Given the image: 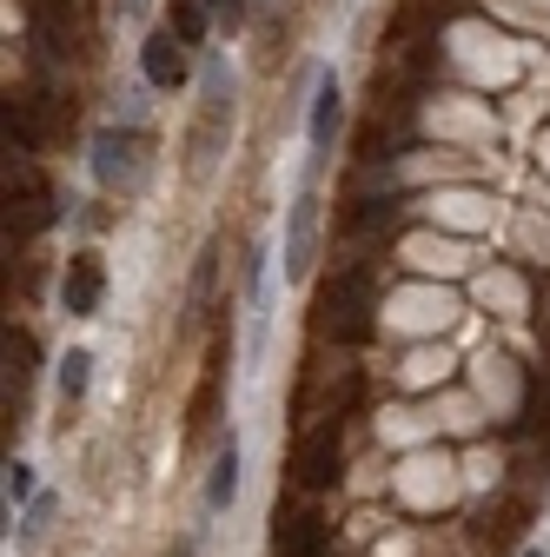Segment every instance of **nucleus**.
Returning a JSON list of instances; mask_svg holds the SVG:
<instances>
[{
    "mask_svg": "<svg viewBox=\"0 0 550 557\" xmlns=\"http://www.w3.org/2000/svg\"><path fill=\"white\" fill-rule=\"evenodd\" d=\"M338 458H346V418H318V425L292 445V484L299 492H332Z\"/></svg>",
    "mask_w": 550,
    "mask_h": 557,
    "instance_id": "obj_1",
    "label": "nucleus"
},
{
    "mask_svg": "<svg viewBox=\"0 0 550 557\" xmlns=\"http://www.w3.org/2000/svg\"><path fill=\"white\" fill-rule=\"evenodd\" d=\"M93 180L113 186V193H140V180H147V139L133 133V126H107L93 139Z\"/></svg>",
    "mask_w": 550,
    "mask_h": 557,
    "instance_id": "obj_2",
    "label": "nucleus"
},
{
    "mask_svg": "<svg viewBox=\"0 0 550 557\" xmlns=\"http://www.w3.org/2000/svg\"><path fill=\"white\" fill-rule=\"evenodd\" d=\"M226 126H233V81H226V66H205V100L192 120V173L213 166V147H220Z\"/></svg>",
    "mask_w": 550,
    "mask_h": 557,
    "instance_id": "obj_3",
    "label": "nucleus"
},
{
    "mask_svg": "<svg viewBox=\"0 0 550 557\" xmlns=\"http://www.w3.org/2000/svg\"><path fill=\"white\" fill-rule=\"evenodd\" d=\"M338 120H346V100H338V81H332V66H318L312 74V160H305V186H318V166H325V153H332V133H338Z\"/></svg>",
    "mask_w": 550,
    "mask_h": 557,
    "instance_id": "obj_4",
    "label": "nucleus"
},
{
    "mask_svg": "<svg viewBox=\"0 0 550 557\" xmlns=\"http://www.w3.org/2000/svg\"><path fill=\"white\" fill-rule=\"evenodd\" d=\"M100 293H107V265H100L93 252L66 259V278H60V306H66V319H93V312H100Z\"/></svg>",
    "mask_w": 550,
    "mask_h": 557,
    "instance_id": "obj_5",
    "label": "nucleus"
},
{
    "mask_svg": "<svg viewBox=\"0 0 550 557\" xmlns=\"http://www.w3.org/2000/svg\"><path fill=\"white\" fill-rule=\"evenodd\" d=\"M312 233H318V186H299L292 226H286V272H292V278L312 272Z\"/></svg>",
    "mask_w": 550,
    "mask_h": 557,
    "instance_id": "obj_6",
    "label": "nucleus"
},
{
    "mask_svg": "<svg viewBox=\"0 0 550 557\" xmlns=\"http://www.w3.org/2000/svg\"><path fill=\"white\" fill-rule=\"evenodd\" d=\"M325 544H332V524L318 511H299V518H286L272 531V557H318Z\"/></svg>",
    "mask_w": 550,
    "mask_h": 557,
    "instance_id": "obj_7",
    "label": "nucleus"
},
{
    "mask_svg": "<svg viewBox=\"0 0 550 557\" xmlns=\"http://www.w3.org/2000/svg\"><path fill=\"white\" fill-rule=\"evenodd\" d=\"M140 66H147V87H179V81H186V40H173V34L160 27V34L147 40Z\"/></svg>",
    "mask_w": 550,
    "mask_h": 557,
    "instance_id": "obj_8",
    "label": "nucleus"
},
{
    "mask_svg": "<svg viewBox=\"0 0 550 557\" xmlns=\"http://www.w3.org/2000/svg\"><path fill=\"white\" fill-rule=\"evenodd\" d=\"M233 498H239V445L226 438L220 458H213V478H205V505H213V511H233Z\"/></svg>",
    "mask_w": 550,
    "mask_h": 557,
    "instance_id": "obj_9",
    "label": "nucleus"
},
{
    "mask_svg": "<svg viewBox=\"0 0 550 557\" xmlns=\"http://www.w3.org/2000/svg\"><path fill=\"white\" fill-rule=\"evenodd\" d=\"M205 21H213V0H173V14H166V34L199 47L205 40Z\"/></svg>",
    "mask_w": 550,
    "mask_h": 557,
    "instance_id": "obj_10",
    "label": "nucleus"
},
{
    "mask_svg": "<svg viewBox=\"0 0 550 557\" xmlns=\"http://www.w3.org/2000/svg\"><path fill=\"white\" fill-rule=\"evenodd\" d=\"M87 372H93V359H87V352H66V359H60V372H53V379H60V398H66V405L87 392Z\"/></svg>",
    "mask_w": 550,
    "mask_h": 557,
    "instance_id": "obj_11",
    "label": "nucleus"
},
{
    "mask_svg": "<svg viewBox=\"0 0 550 557\" xmlns=\"http://www.w3.org/2000/svg\"><path fill=\"white\" fill-rule=\"evenodd\" d=\"M27 498H34V465L14 458V465H8V505H27Z\"/></svg>",
    "mask_w": 550,
    "mask_h": 557,
    "instance_id": "obj_12",
    "label": "nucleus"
},
{
    "mask_svg": "<svg viewBox=\"0 0 550 557\" xmlns=\"http://www.w3.org/2000/svg\"><path fill=\"white\" fill-rule=\"evenodd\" d=\"M213 21H220V27H239V21H246V0H213Z\"/></svg>",
    "mask_w": 550,
    "mask_h": 557,
    "instance_id": "obj_13",
    "label": "nucleus"
},
{
    "mask_svg": "<svg viewBox=\"0 0 550 557\" xmlns=\"http://www.w3.org/2000/svg\"><path fill=\"white\" fill-rule=\"evenodd\" d=\"M166 557H199V550H192V537H179V544H173Z\"/></svg>",
    "mask_w": 550,
    "mask_h": 557,
    "instance_id": "obj_14",
    "label": "nucleus"
},
{
    "mask_svg": "<svg viewBox=\"0 0 550 557\" xmlns=\"http://www.w3.org/2000/svg\"><path fill=\"white\" fill-rule=\"evenodd\" d=\"M524 557H550V550H524Z\"/></svg>",
    "mask_w": 550,
    "mask_h": 557,
    "instance_id": "obj_15",
    "label": "nucleus"
}]
</instances>
